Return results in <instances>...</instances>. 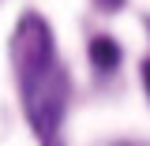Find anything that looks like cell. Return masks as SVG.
<instances>
[{"mask_svg":"<svg viewBox=\"0 0 150 146\" xmlns=\"http://www.w3.org/2000/svg\"><path fill=\"white\" fill-rule=\"evenodd\" d=\"M11 68L19 83V101L30 120V128L41 139H53L64 109H68V79L56 60L53 30L41 15H23L11 34Z\"/></svg>","mask_w":150,"mask_h":146,"instance_id":"6da1fadb","label":"cell"},{"mask_svg":"<svg viewBox=\"0 0 150 146\" xmlns=\"http://www.w3.org/2000/svg\"><path fill=\"white\" fill-rule=\"evenodd\" d=\"M90 60L101 68V71L116 68V60H120V49H116V41H112V37H94V45H90Z\"/></svg>","mask_w":150,"mask_h":146,"instance_id":"7a4b0ae2","label":"cell"},{"mask_svg":"<svg viewBox=\"0 0 150 146\" xmlns=\"http://www.w3.org/2000/svg\"><path fill=\"white\" fill-rule=\"evenodd\" d=\"M143 86H146V94H150V60H143Z\"/></svg>","mask_w":150,"mask_h":146,"instance_id":"3957f363","label":"cell"},{"mask_svg":"<svg viewBox=\"0 0 150 146\" xmlns=\"http://www.w3.org/2000/svg\"><path fill=\"white\" fill-rule=\"evenodd\" d=\"M101 4H109V8H120V0H101Z\"/></svg>","mask_w":150,"mask_h":146,"instance_id":"277c9868","label":"cell"}]
</instances>
